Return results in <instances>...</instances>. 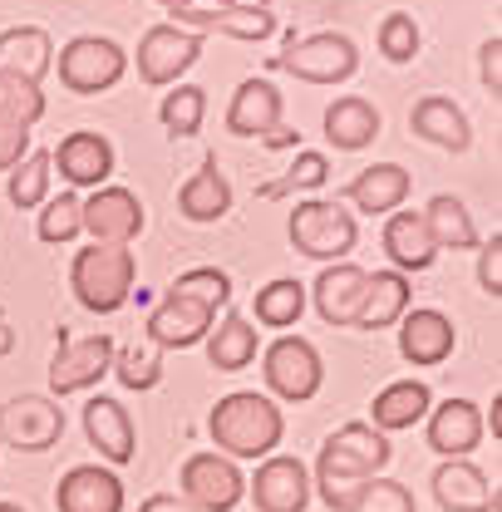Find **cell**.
I'll return each instance as SVG.
<instances>
[{
	"instance_id": "6da1fadb",
	"label": "cell",
	"mask_w": 502,
	"mask_h": 512,
	"mask_svg": "<svg viewBox=\"0 0 502 512\" xmlns=\"http://www.w3.org/2000/svg\"><path fill=\"white\" fill-rule=\"evenodd\" d=\"M389 458H394L389 434L370 429L365 419H360V424H345V429H335V434L320 444V463H315L311 493H320L330 512H345L350 498H355V488L370 483V478H379Z\"/></svg>"
},
{
	"instance_id": "7a4b0ae2",
	"label": "cell",
	"mask_w": 502,
	"mask_h": 512,
	"mask_svg": "<svg viewBox=\"0 0 502 512\" xmlns=\"http://www.w3.org/2000/svg\"><path fill=\"white\" fill-rule=\"evenodd\" d=\"M207 434H212L217 453H227L232 463L237 458H271L281 434H286V419H281V409L266 394L237 389V394H222L212 404Z\"/></svg>"
},
{
	"instance_id": "3957f363",
	"label": "cell",
	"mask_w": 502,
	"mask_h": 512,
	"mask_svg": "<svg viewBox=\"0 0 502 512\" xmlns=\"http://www.w3.org/2000/svg\"><path fill=\"white\" fill-rule=\"evenodd\" d=\"M133 271L138 266H133L128 247H99V242H89L84 252H74V261H69V291L79 296L84 311L114 316L133 296Z\"/></svg>"
},
{
	"instance_id": "277c9868",
	"label": "cell",
	"mask_w": 502,
	"mask_h": 512,
	"mask_svg": "<svg viewBox=\"0 0 502 512\" xmlns=\"http://www.w3.org/2000/svg\"><path fill=\"white\" fill-rule=\"evenodd\" d=\"M291 247L301 256H311V261H345V256L355 252V242H360V227H355V217L340 207V197H311V202H296V212H291Z\"/></svg>"
},
{
	"instance_id": "5b68a950",
	"label": "cell",
	"mask_w": 502,
	"mask_h": 512,
	"mask_svg": "<svg viewBox=\"0 0 502 512\" xmlns=\"http://www.w3.org/2000/svg\"><path fill=\"white\" fill-rule=\"evenodd\" d=\"M50 69H60V84L69 94H104L124 79L128 55L104 35H79L55 55Z\"/></svg>"
},
{
	"instance_id": "8992f818",
	"label": "cell",
	"mask_w": 502,
	"mask_h": 512,
	"mask_svg": "<svg viewBox=\"0 0 502 512\" xmlns=\"http://www.w3.org/2000/svg\"><path fill=\"white\" fill-rule=\"evenodd\" d=\"M261 375H266V389L276 399L306 404V399H315V389L325 380V365H320V350H315L306 335H281V340L266 345Z\"/></svg>"
},
{
	"instance_id": "52a82bcc",
	"label": "cell",
	"mask_w": 502,
	"mask_h": 512,
	"mask_svg": "<svg viewBox=\"0 0 502 512\" xmlns=\"http://www.w3.org/2000/svg\"><path fill=\"white\" fill-rule=\"evenodd\" d=\"M276 69L306 79V84H345L355 69H360V50L350 35H335V30H320L306 40H291L281 50V60H271Z\"/></svg>"
},
{
	"instance_id": "ba28073f",
	"label": "cell",
	"mask_w": 502,
	"mask_h": 512,
	"mask_svg": "<svg viewBox=\"0 0 502 512\" xmlns=\"http://www.w3.org/2000/svg\"><path fill=\"white\" fill-rule=\"evenodd\" d=\"M202 35H192L183 25L163 20V25H148L143 40H138V79L153 84V89H168L188 74L192 64L202 60Z\"/></svg>"
},
{
	"instance_id": "9c48e42d",
	"label": "cell",
	"mask_w": 502,
	"mask_h": 512,
	"mask_svg": "<svg viewBox=\"0 0 502 512\" xmlns=\"http://www.w3.org/2000/svg\"><path fill=\"white\" fill-rule=\"evenodd\" d=\"M183 503H192L197 512H232L247 498V478L227 453H192L183 463Z\"/></svg>"
},
{
	"instance_id": "30bf717a",
	"label": "cell",
	"mask_w": 502,
	"mask_h": 512,
	"mask_svg": "<svg viewBox=\"0 0 502 512\" xmlns=\"http://www.w3.org/2000/svg\"><path fill=\"white\" fill-rule=\"evenodd\" d=\"M109 370H114V335H69V330H60V345H55V360H50V389L60 399L99 384Z\"/></svg>"
},
{
	"instance_id": "8fae6325",
	"label": "cell",
	"mask_w": 502,
	"mask_h": 512,
	"mask_svg": "<svg viewBox=\"0 0 502 512\" xmlns=\"http://www.w3.org/2000/svg\"><path fill=\"white\" fill-rule=\"evenodd\" d=\"M0 439L20 453H45L64 439V409L50 394H20L0 404Z\"/></svg>"
},
{
	"instance_id": "7c38bea8",
	"label": "cell",
	"mask_w": 502,
	"mask_h": 512,
	"mask_svg": "<svg viewBox=\"0 0 502 512\" xmlns=\"http://www.w3.org/2000/svg\"><path fill=\"white\" fill-rule=\"evenodd\" d=\"M247 498L256 503V512H306L311 508V468L291 453H271L256 463Z\"/></svg>"
},
{
	"instance_id": "4fadbf2b",
	"label": "cell",
	"mask_w": 502,
	"mask_h": 512,
	"mask_svg": "<svg viewBox=\"0 0 502 512\" xmlns=\"http://www.w3.org/2000/svg\"><path fill=\"white\" fill-rule=\"evenodd\" d=\"M84 232L99 247H128L143 232V202L119 183H104L84 197Z\"/></svg>"
},
{
	"instance_id": "5bb4252c",
	"label": "cell",
	"mask_w": 502,
	"mask_h": 512,
	"mask_svg": "<svg viewBox=\"0 0 502 512\" xmlns=\"http://www.w3.org/2000/svg\"><path fill=\"white\" fill-rule=\"evenodd\" d=\"M50 168H60V178L69 188H104L114 178V143L94 128H79L60 138V148H50Z\"/></svg>"
},
{
	"instance_id": "9a60e30c",
	"label": "cell",
	"mask_w": 502,
	"mask_h": 512,
	"mask_svg": "<svg viewBox=\"0 0 502 512\" xmlns=\"http://www.w3.org/2000/svg\"><path fill=\"white\" fill-rule=\"evenodd\" d=\"M429 488L443 512H498V493L473 458H443Z\"/></svg>"
},
{
	"instance_id": "2e32d148",
	"label": "cell",
	"mask_w": 502,
	"mask_h": 512,
	"mask_svg": "<svg viewBox=\"0 0 502 512\" xmlns=\"http://www.w3.org/2000/svg\"><path fill=\"white\" fill-rule=\"evenodd\" d=\"M458 345V330L453 320L434 311V306H419V311H404L399 316V355L414 365V370H434L453 355Z\"/></svg>"
},
{
	"instance_id": "e0dca14e",
	"label": "cell",
	"mask_w": 502,
	"mask_h": 512,
	"mask_svg": "<svg viewBox=\"0 0 502 512\" xmlns=\"http://www.w3.org/2000/svg\"><path fill=\"white\" fill-rule=\"evenodd\" d=\"M212 320H217V311H207V306H197L188 296H173V291H168V296L148 311L143 340H153L158 350H188L197 340H207Z\"/></svg>"
},
{
	"instance_id": "ac0fdd59",
	"label": "cell",
	"mask_w": 502,
	"mask_h": 512,
	"mask_svg": "<svg viewBox=\"0 0 502 512\" xmlns=\"http://www.w3.org/2000/svg\"><path fill=\"white\" fill-rule=\"evenodd\" d=\"M55 508L60 512H124V483H119L114 468L79 463V468H69L60 478Z\"/></svg>"
},
{
	"instance_id": "d6986e66",
	"label": "cell",
	"mask_w": 502,
	"mask_h": 512,
	"mask_svg": "<svg viewBox=\"0 0 502 512\" xmlns=\"http://www.w3.org/2000/svg\"><path fill=\"white\" fill-rule=\"evenodd\" d=\"M365 281L370 271L355 266V261H330L311 286V301L325 325H355L360 316V301H365Z\"/></svg>"
},
{
	"instance_id": "ffe728a7",
	"label": "cell",
	"mask_w": 502,
	"mask_h": 512,
	"mask_svg": "<svg viewBox=\"0 0 502 512\" xmlns=\"http://www.w3.org/2000/svg\"><path fill=\"white\" fill-rule=\"evenodd\" d=\"M173 25H183L192 35H232V40H271L276 35V15L261 5H217V10H178Z\"/></svg>"
},
{
	"instance_id": "44dd1931",
	"label": "cell",
	"mask_w": 502,
	"mask_h": 512,
	"mask_svg": "<svg viewBox=\"0 0 502 512\" xmlns=\"http://www.w3.org/2000/svg\"><path fill=\"white\" fill-rule=\"evenodd\" d=\"M384 256L394 261L399 276H409V271H429V266H434L439 247H434V237H429L424 212L399 207V212L384 217Z\"/></svg>"
},
{
	"instance_id": "7402d4cb",
	"label": "cell",
	"mask_w": 502,
	"mask_h": 512,
	"mask_svg": "<svg viewBox=\"0 0 502 512\" xmlns=\"http://www.w3.org/2000/svg\"><path fill=\"white\" fill-rule=\"evenodd\" d=\"M483 444V409L473 399H443L429 409V448L443 458H468Z\"/></svg>"
},
{
	"instance_id": "603a6c76",
	"label": "cell",
	"mask_w": 502,
	"mask_h": 512,
	"mask_svg": "<svg viewBox=\"0 0 502 512\" xmlns=\"http://www.w3.org/2000/svg\"><path fill=\"white\" fill-rule=\"evenodd\" d=\"M271 128H281V89L271 79H242L227 104V133L266 138Z\"/></svg>"
},
{
	"instance_id": "cb8c5ba5",
	"label": "cell",
	"mask_w": 502,
	"mask_h": 512,
	"mask_svg": "<svg viewBox=\"0 0 502 512\" xmlns=\"http://www.w3.org/2000/svg\"><path fill=\"white\" fill-rule=\"evenodd\" d=\"M84 439L99 448V458H109V463H128L133 458V448H138V429H133V419H128V409L119 399H89L84 404Z\"/></svg>"
},
{
	"instance_id": "d4e9b609",
	"label": "cell",
	"mask_w": 502,
	"mask_h": 512,
	"mask_svg": "<svg viewBox=\"0 0 502 512\" xmlns=\"http://www.w3.org/2000/svg\"><path fill=\"white\" fill-rule=\"evenodd\" d=\"M429 409H434V394H429V384L424 380H394L384 384L375 394V404H370V429L379 434H399V429H414L419 419H429Z\"/></svg>"
},
{
	"instance_id": "484cf974",
	"label": "cell",
	"mask_w": 502,
	"mask_h": 512,
	"mask_svg": "<svg viewBox=\"0 0 502 512\" xmlns=\"http://www.w3.org/2000/svg\"><path fill=\"white\" fill-rule=\"evenodd\" d=\"M409 128H414L424 143L448 148V153H463V148L473 143V124H468V114H463L448 94H429V99H419V104H414V114H409Z\"/></svg>"
},
{
	"instance_id": "4316f807",
	"label": "cell",
	"mask_w": 502,
	"mask_h": 512,
	"mask_svg": "<svg viewBox=\"0 0 502 512\" xmlns=\"http://www.w3.org/2000/svg\"><path fill=\"white\" fill-rule=\"evenodd\" d=\"M345 197H350L365 217H389V212H399L404 197H409V173H404L399 163H375V168H365V173H355V178L345 183Z\"/></svg>"
},
{
	"instance_id": "83f0119b",
	"label": "cell",
	"mask_w": 502,
	"mask_h": 512,
	"mask_svg": "<svg viewBox=\"0 0 502 512\" xmlns=\"http://www.w3.org/2000/svg\"><path fill=\"white\" fill-rule=\"evenodd\" d=\"M55 64V45H50V30L40 25H15L0 35V74H15V79H30L40 84Z\"/></svg>"
},
{
	"instance_id": "f1b7e54d",
	"label": "cell",
	"mask_w": 502,
	"mask_h": 512,
	"mask_svg": "<svg viewBox=\"0 0 502 512\" xmlns=\"http://www.w3.org/2000/svg\"><path fill=\"white\" fill-rule=\"evenodd\" d=\"M379 124H384L379 109L370 99H360V94H345V99H335V104L325 109V138H330L340 153H355V148L375 143Z\"/></svg>"
},
{
	"instance_id": "f546056e",
	"label": "cell",
	"mask_w": 502,
	"mask_h": 512,
	"mask_svg": "<svg viewBox=\"0 0 502 512\" xmlns=\"http://www.w3.org/2000/svg\"><path fill=\"white\" fill-rule=\"evenodd\" d=\"M256 350H261V335H256V325L247 316H222L212 330H207V360H212V370H222V375H237V370H247L251 360H256Z\"/></svg>"
},
{
	"instance_id": "4dcf8cb0",
	"label": "cell",
	"mask_w": 502,
	"mask_h": 512,
	"mask_svg": "<svg viewBox=\"0 0 502 512\" xmlns=\"http://www.w3.org/2000/svg\"><path fill=\"white\" fill-rule=\"evenodd\" d=\"M227 207H232V183L222 178L217 158H207L188 183L178 188V212L188 222H217V217H227Z\"/></svg>"
},
{
	"instance_id": "1f68e13d",
	"label": "cell",
	"mask_w": 502,
	"mask_h": 512,
	"mask_svg": "<svg viewBox=\"0 0 502 512\" xmlns=\"http://www.w3.org/2000/svg\"><path fill=\"white\" fill-rule=\"evenodd\" d=\"M404 311H409V276L375 271V276L365 281V301H360L355 325H360V330H389V325H399Z\"/></svg>"
},
{
	"instance_id": "d6a6232c",
	"label": "cell",
	"mask_w": 502,
	"mask_h": 512,
	"mask_svg": "<svg viewBox=\"0 0 502 512\" xmlns=\"http://www.w3.org/2000/svg\"><path fill=\"white\" fill-rule=\"evenodd\" d=\"M424 222H429V237L439 252H473L478 247V227L468 217V207L453 197V192H439L429 207H424Z\"/></svg>"
},
{
	"instance_id": "836d02e7",
	"label": "cell",
	"mask_w": 502,
	"mask_h": 512,
	"mask_svg": "<svg viewBox=\"0 0 502 512\" xmlns=\"http://www.w3.org/2000/svg\"><path fill=\"white\" fill-rule=\"evenodd\" d=\"M251 311H256V325H266V330H291L296 320L306 316V286L296 276H276V281H266L256 291Z\"/></svg>"
},
{
	"instance_id": "e575fe53",
	"label": "cell",
	"mask_w": 502,
	"mask_h": 512,
	"mask_svg": "<svg viewBox=\"0 0 502 512\" xmlns=\"http://www.w3.org/2000/svg\"><path fill=\"white\" fill-rule=\"evenodd\" d=\"M50 148H30L15 168H10V183H5V197H10V207H20V212H30V207H40L45 197H50Z\"/></svg>"
},
{
	"instance_id": "d590c367",
	"label": "cell",
	"mask_w": 502,
	"mask_h": 512,
	"mask_svg": "<svg viewBox=\"0 0 502 512\" xmlns=\"http://www.w3.org/2000/svg\"><path fill=\"white\" fill-rule=\"evenodd\" d=\"M40 242H50V247H64V242H74L79 232H84V197L69 188L60 197H45L40 202Z\"/></svg>"
},
{
	"instance_id": "8d00e7d4",
	"label": "cell",
	"mask_w": 502,
	"mask_h": 512,
	"mask_svg": "<svg viewBox=\"0 0 502 512\" xmlns=\"http://www.w3.org/2000/svg\"><path fill=\"white\" fill-rule=\"evenodd\" d=\"M45 119V89L15 74H0V124L35 128Z\"/></svg>"
},
{
	"instance_id": "74e56055",
	"label": "cell",
	"mask_w": 502,
	"mask_h": 512,
	"mask_svg": "<svg viewBox=\"0 0 502 512\" xmlns=\"http://www.w3.org/2000/svg\"><path fill=\"white\" fill-rule=\"evenodd\" d=\"M114 375L124 380V389H153L163 380V350L153 340L114 345Z\"/></svg>"
},
{
	"instance_id": "f35d334b",
	"label": "cell",
	"mask_w": 502,
	"mask_h": 512,
	"mask_svg": "<svg viewBox=\"0 0 502 512\" xmlns=\"http://www.w3.org/2000/svg\"><path fill=\"white\" fill-rule=\"evenodd\" d=\"M202 114H207V94L197 84H178L163 104H158V119L168 128V138H192L202 128Z\"/></svg>"
},
{
	"instance_id": "ab89813d",
	"label": "cell",
	"mask_w": 502,
	"mask_h": 512,
	"mask_svg": "<svg viewBox=\"0 0 502 512\" xmlns=\"http://www.w3.org/2000/svg\"><path fill=\"white\" fill-rule=\"evenodd\" d=\"M173 296H188V301H197V306L217 311V306L232 301V276L217 271V266H192V271H183V276L173 281Z\"/></svg>"
},
{
	"instance_id": "60d3db41",
	"label": "cell",
	"mask_w": 502,
	"mask_h": 512,
	"mask_svg": "<svg viewBox=\"0 0 502 512\" xmlns=\"http://www.w3.org/2000/svg\"><path fill=\"white\" fill-rule=\"evenodd\" d=\"M345 512H419V508H414V493L404 483H394V478L379 473V478L355 488V498H350Z\"/></svg>"
},
{
	"instance_id": "b9f144b4",
	"label": "cell",
	"mask_w": 502,
	"mask_h": 512,
	"mask_svg": "<svg viewBox=\"0 0 502 512\" xmlns=\"http://www.w3.org/2000/svg\"><path fill=\"white\" fill-rule=\"evenodd\" d=\"M379 55L394 64H409L419 55V45H424V35H419V25H414V15H404V10H394V15H384L379 20Z\"/></svg>"
},
{
	"instance_id": "7bdbcfd3",
	"label": "cell",
	"mask_w": 502,
	"mask_h": 512,
	"mask_svg": "<svg viewBox=\"0 0 502 512\" xmlns=\"http://www.w3.org/2000/svg\"><path fill=\"white\" fill-rule=\"evenodd\" d=\"M330 178V158L325 153H296L291 173H286V188H325Z\"/></svg>"
},
{
	"instance_id": "ee69618b",
	"label": "cell",
	"mask_w": 502,
	"mask_h": 512,
	"mask_svg": "<svg viewBox=\"0 0 502 512\" xmlns=\"http://www.w3.org/2000/svg\"><path fill=\"white\" fill-rule=\"evenodd\" d=\"M478 286L488 296H502V232H493L483 247H478Z\"/></svg>"
},
{
	"instance_id": "f6af8a7d",
	"label": "cell",
	"mask_w": 502,
	"mask_h": 512,
	"mask_svg": "<svg viewBox=\"0 0 502 512\" xmlns=\"http://www.w3.org/2000/svg\"><path fill=\"white\" fill-rule=\"evenodd\" d=\"M478 79H483V89L498 99V89H502V35H488V40L478 45Z\"/></svg>"
},
{
	"instance_id": "bcb514c9",
	"label": "cell",
	"mask_w": 502,
	"mask_h": 512,
	"mask_svg": "<svg viewBox=\"0 0 502 512\" xmlns=\"http://www.w3.org/2000/svg\"><path fill=\"white\" fill-rule=\"evenodd\" d=\"M25 153H30V128L0 124V173H10Z\"/></svg>"
},
{
	"instance_id": "7dc6e473",
	"label": "cell",
	"mask_w": 502,
	"mask_h": 512,
	"mask_svg": "<svg viewBox=\"0 0 502 512\" xmlns=\"http://www.w3.org/2000/svg\"><path fill=\"white\" fill-rule=\"evenodd\" d=\"M138 512H197V508H192V503H183L178 493H153V498H148Z\"/></svg>"
},
{
	"instance_id": "c3c4849f",
	"label": "cell",
	"mask_w": 502,
	"mask_h": 512,
	"mask_svg": "<svg viewBox=\"0 0 502 512\" xmlns=\"http://www.w3.org/2000/svg\"><path fill=\"white\" fill-rule=\"evenodd\" d=\"M296 138H301V133H296V128H271V133H266V138H261V143H266V148H291V143H296Z\"/></svg>"
},
{
	"instance_id": "681fc988",
	"label": "cell",
	"mask_w": 502,
	"mask_h": 512,
	"mask_svg": "<svg viewBox=\"0 0 502 512\" xmlns=\"http://www.w3.org/2000/svg\"><path fill=\"white\" fill-rule=\"evenodd\" d=\"M483 429H493V439L502 434V399H498V394H493V414L483 419Z\"/></svg>"
},
{
	"instance_id": "f907efd6",
	"label": "cell",
	"mask_w": 502,
	"mask_h": 512,
	"mask_svg": "<svg viewBox=\"0 0 502 512\" xmlns=\"http://www.w3.org/2000/svg\"><path fill=\"white\" fill-rule=\"evenodd\" d=\"M158 5H168V10H173V15H178V10H192V5H197V0H158Z\"/></svg>"
},
{
	"instance_id": "816d5d0a",
	"label": "cell",
	"mask_w": 502,
	"mask_h": 512,
	"mask_svg": "<svg viewBox=\"0 0 502 512\" xmlns=\"http://www.w3.org/2000/svg\"><path fill=\"white\" fill-rule=\"evenodd\" d=\"M5 350H10V330L0 325V355H5Z\"/></svg>"
},
{
	"instance_id": "f5cc1de1",
	"label": "cell",
	"mask_w": 502,
	"mask_h": 512,
	"mask_svg": "<svg viewBox=\"0 0 502 512\" xmlns=\"http://www.w3.org/2000/svg\"><path fill=\"white\" fill-rule=\"evenodd\" d=\"M0 512H25V508H15V503H0Z\"/></svg>"
},
{
	"instance_id": "db71d44e",
	"label": "cell",
	"mask_w": 502,
	"mask_h": 512,
	"mask_svg": "<svg viewBox=\"0 0 502 512\" xmlns=\"http://www.w3.org/2000/svg\"><path fill=\"white\" fill-rule=\"evenodd\" d=\"M217 5H242V0H217Z\"/></svg>"
}]
</instances>
